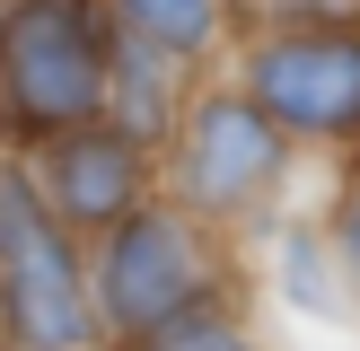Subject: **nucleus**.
<instances>
[{
  "label": "nucleus",
  "instance_id": "1",
  "mask_svg": "<svg viewBox=\"0 0 360 351\" xmlns=\"http://www.w3.org/2000/svg\"><path fill=\"white\" fill-rule=\"evenodd\" d=\"M220 290H246L238 237L202 228L193 211H176L167 193L132 211L123 228H105L88 246V307H97V351H141L167 316L202 307Z\"/></svg>",
  "mask_w": 360,
  "mask_h": 351
},
{
  "label": "nucleus",
  "instance_id": "2",
  "mask_svg": "<svg viewBox=\"0 0 360 351\" xmlns=\"http://www.w3.org/2000/svg\"><path fill=\"white\" fill-rule=\"evenodd\" d=\"M290 167H299V140L238 79H202L193 105H185V123H176V140L158 150V193L176 211H193L202 228L238 237V228H255L281 202Z\"/></svg>",
  "mask_w": 360,
  "mask_h": 351
},
{
  "label": "nucleus",
  "instance_id": "3",
  "mask_svg": "<svg viewBox=\"0 0 360 351\" xmlns=\"http://www.w3.org/2000/svg\"><path fill=\"white\" fill-rule=\"evenodd\" d=\"M105 88H115L105 0H0V105L18 150L105 123Z\"/></svg>",
  "mask_w": 360,
  "mask_h": 351
},
{
  "label": "nucleus",
  "instance_id": "4",
  "mask_svg": "<svg viewBox=\"0 0 360 351\" xmlns=\"http://www.w3.org/2000/svg\"><path fill=\"white\" fill-rule=\"evenodd\" d=\"M229 79L299 140V150H360V18H255L229 44Z\"/></svg>",
  "mask_w": 360,
  "mask_h": 351
},
{
  "label": "nucleus",
  "instance_id": "5",
  "mask_svg": "<svg viewBox=\"0 0 360 351\" xmlns=\"http://www.w3.org/2000/svg\"><path fill=\"white\" fill-rule=\"evenodd\" d=\"M0 343L35 351H97V307H88V246L44 211L27 150L0 158Z\"/></svg>",
  "mask_w": 360,
  "mask_h": 351
},
{
  "label": "nucleus",
  "instance_id": "6",
  "mask_svg": "<svg viewBox=\"0 0 360 351\" xmlns=\"http://www.w3.org/2000/svg\"><path fill=\"white\" fill-rule=\"evenodd\" d=\"M27 167H35V185H44V211L79 246H97L105 228H123L158 193V150H141L115 123H79V132L44 140V150H27Z\"/></svg>",
  "mask_w": 360,
  "mask_h": 351
},
{
  "label": "nucleus",
  "instance_id": "7",
  "mask_svg": "<svg viewBox=\"0 0 360 351\" xmlns=\"http://www.w3.org/2000/svg\"><path fill=\"white\" fill-rule=\"evenodd\" d=\"M193 88H202L193 62H176V53H158V44H132V35L115 27V88H105V123H115V132H132L141 150H167L176 123H185V105H193Z\"/></svg>",
  "mask_w": 360,
  "mask_h": 351
},
{
  "label": "nucleus",
  "instance_id": "8",
  "mask_svg": "<svg viewBox=\"0 0 360 351\" xmlns=\"http://www.w3.org/2000/svg\"><path fill=\"white\" fill-rule=\"evenodd\" d=\"M105 18L132 44H158L176 62H193V70H211L238 44V0H105Z\"/></svg>",
  "mask_w": 360,
  "mask_h": 351
},
{
  "label": "nucleus",
  "instance_id": "9",
  "mask_svg": "<svg viewBox=\"0 0 360 351\" xmlns=\"http://www.w3.org/2000/svg\"><path fill=\"white\" fill-rule=\"evenodd\" d=\"M141 351H264V333H255V316H246V290H220V298H202V307L167 316Z\"/></svg>",
  "mask_w": 360,
  "mask_h": 351
},
{
  "label": "nucleus",
  "instance_id": "10",
  "mask_svg": "<svg viewBox=\"0 0 360 351\" xmlns=\"http://www.w3.org/2000/svg\"><path fill=\"white\" fill-rule=\"evenodd\" d=\"M316 228H326V255H334L343 298L360 307V158L334 167V193H326V211H316Z\"/></svg>",
  "mask_w": 360,
  "mask_h": 351
},
{
  "label": "nucleus",
  "instance_id": "11",
  "mask_svg": "<svg viewBox=\"0 0 360 351\" xmlns=\"http://www.w3.org/2000/svg\"><path fill=\"white\" fill-rule=\"evenodd\" d=\"M326 9H360V0H264V18H326Z\"/></svg>",
  "mask_w": 360,
  "mask_h": 351
},
{
  "label": "nucleus",
  "instance_id": "12",
  "mask_svg": "<svg viewBox=\"0 0 360 351\" xmlns=\"http://www.w3.org/2000/svg\"><path fill=\"white\" fill-rule=\"evenodd\" d=\"M9 150H18V140H9V105H0V158H9Z\"/></svg>",
  "mask_w": 360,
  "mask_h": 351
},
{
  "label": "nucleus",
  "instance_id": "13",
  "mask_svg": "<svg viewBox=\"0 0 360 351\" xmlns=\"http://www.w3.org/2000/svg\"><path fill=\"white\" fill-rule=\"evenodd\" d=\"M0 351H35V343H0Z\"/></svg>",
  "mask_w": 360,
  "mask_h": 351
},
{
  "label": "nucleus",
  "instance_id": "14",
  "mask_svg": "<svg viewBox=\"0 0 360 351\" xmlns=\"http://www.w3.org/2000/svg\"><path fill=\"white\" fill-rule=\"evenodd\" d=\"M0 333H9V325H0Z\"/></svg>",
  "mask_w": 360,
  "mask_h": 351
},
{
  "label": "nucleus",
  "instance_id": "15",
  "mask_svg": "<svg viewBox=\"0 0 360 351\" xmlns=\"http://www.w3.org/2000/svg\"><path fill=\"white\" fill-rule=\"evenodd\" d=\"M352 158H360V150H352Z\"/></svg>",
  "mask_w": 360,
  "mask_h": 351
},
{
  "label": "nucleus",
  "instance_id": "16",
  "mask_svg": "<svg viewBox=\"0 0 360 351\" xmlns=\"http://www.w3.org/2000/svg\"><path fill=\"white\" fill-rule=\"evenodd\" d=\"M352 18H360V9H352Z\"/></svg>",
  "mask_w": 360,
  "mask_h": 351
}]
</instances>
